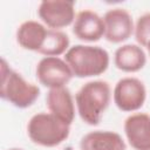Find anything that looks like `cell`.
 Returning <instances> with one entry per match:
<instances>
[{
	"mask_svg": "<svg viewBox=\"0 0 150 150\" xmlns=\"http://www.w3.org/2000/svg\"><path fill=\"white\" fill-rule=\"evenodd\" d=\"M74 35L86 42H96L104 38L103 18L91 9L80 11L73 22Z\"/></svg>",
	"mask_w": 150,
	"mask_h": 150,
	"instance_id": "cell-10",
	"label": "cell"
},
{
	"mask_svg": "<svg viewBox=\"0 0 150 150\" xmlns=\"http://www.w3.org/2000/svg\"><path fill=\"white\" fill-rule=\"evenodd\" d=\"M38 14L49 29L60 30L73 25L75 20V2L70 0H43L40 2Z\"/></svg>",
	"mask_w": 150,
	"mask_h": 150,
	"instance_id": "cell-7",
	"label": "cell"
},
{
	"mask_svg": "<svg viewBox=\"0 0 150 150\" xmlns=\"http://www.w3.org/2000/svg\"><path fill=\"white\" fill-rule=\"evenodd\" d=\"M48 28L35 20L23 21L16 29V42L26 50L39 52L45 43Z\"/></svg>",
	"mask_w": 150,
	"mask_h": 150,
	"instance_id": "cell-14",
	"label": "cell"
},
{
	"mask_svg": "<svg viewBox=\"0 0 150 150\" xmlns=\"http://www.w3.org/2000/svg\"><path fill=\"white\" fill-rule=\"evenodd\" d=\"M69 45L70 40L66 33L48 28L45 43L38 53L43 56H60L67 53V50L70 48Z\"/></svg>",
	"mask_w": 150,
	"mask_h": 150,
	"instance_id": "cell-15",
	"label": "cell"
},
{
	"mask_svg": "<svg viewBox=\"0 0 150 150\" xmlns=\"http://www.w3.org/2000/svg\"><path fill=\"white\" fill-rule=\"evenodd\" d=\"M112 100L120 110L124 112H135L145 103L146 88L143 81L137 77H122L114 87Z\"/></svg>",
	"mask_w": 150,
	"mask_h": 150,
	"instance_id": "cell-5",
	"label": "cell"
},
{
	"mask_svg": "<svg viewBox=\"0 0 150 150\" xmlns=\"http://www.w3.org/2000/svg\"><path fill=\"white\" fill-rule=\"evenodd\" d=\"M81 150H125L122 136L110 130H95L86 134L80 142Z\"/></svg>",
	"mask_w": 150,
	"mask_h": 150,
	"instance_id": "cell-13",
	"label": "cell"
},
{
	"mask_svg": "<svg viewBox=\"0 0 150 150\" xmlns=\"http://www.w3.org/2000/svg\"><path fill=\"white\" fill-rule=\"evenodd\" d=\"M145 63L146 54L139 45H122L114 53V64L124 73H137L144 68Z\"/></svg>",
	"mask_w": 150,
	"mask_h": 150,
	"instance_id": "cell-12",
	"label": "cell"
},
{
	"mask_svg": "<svg viewBox=\"0 0 150 150\" xmlns=\"http://www.w3.org/2000/svg\"><path fill=\"white\" fill-rule=\"evenodd\" d=\"M110 100L111 88L107 81L94 80L84 83L75 94V105L80 118L88 125L100 124Z\"/></svg>",
	"mask_w": 150,
	"mask_h": 150,
	"instance_id": "cell-1",
	"label": "cell"
},
{
	"mask_svg": "<svg viewBox=\"0 0 150 150\" xmlns=\"http://www.w3.org/2000/svg\"><path fill=\"white\" fill-rule=\"evenodd\" d=\"M35 74L38 81L49 89L66 87L74 76L66 60L59 56L42 57L36 64Z\"/></svg>",
	"mask_w": 150,
	"mask_h": 150,
	"instance_id": "cell-6",
	"label": "cell"
},
{
	"mask_svg": "<svg viewBox=\"0 0 150 150\" xmlns=\"http://www.w3.org/2000/svg\"><path fill=\"white\" fill-rule=\"evenodd\" d=\"M123 130L129 145L134 150H150V115L134 112L123 124Z\"/></svg>",
	"mask_w": 150,
	"mask_h": 150,
	"instance_id": "cell-9",
	"label": "cell"
},
{
	"mask_svg": "<svg viewBox=\"0 0 150 150\" xmlns=\"http://www.w3.org/2000/svg\"><path fill=\"white\" fill-rule=\"evenodd\" d=\"M70 134V125L64 124L50 112L33 115L27 123L29 139L40 146L54 148L63 143Z\"/></svg>",
	"mask_w": 150,
	"mask_h": 150,
	"instance_id": "cell-4",
	"label": "cell"
},
{
	"mask_svg": "<svg viewBox=\"0 0 150 150\" xmlns=\"http://www.w3.org/2000/svg\"><path fill=\"white\" fill-rule=\"evenodd\" d=\"M46 104L52 115L67 125H71L75 118V102L67 87L49 89L46 96Z\"/></svg>",
	"mask_w": 150,
	"mask_h": 150,
	"instance_id": "cell-11",
	"label": "cell"
},
{
	"mask_svg": "<svg viewBox=\"0 0 150 150\" xmlns=\"http://www.w3.org/2000/svg\"><path fill=\"white\" fill-rule=\"evenodd\" d=\"M134 36L142 48L148 46L150 42V12L138 16L134 28Z\"/></svg>",
	"mask_w": 150,
	"mask_h": 150,
	"instance_id": "cell-16",
	"label": "cell"
},
{
	"mask_svg": "<svg viewBox=\"0 0 150 150\" xmlns=\"http://www.w3.org/2000/svg\"><path fill=\"white\" fill-rule=\"evenodd\" d=\"M64 60L70 67L73 75L79 79L93 77L103 74L110 63L109 53L91 45H75L64 54Z\"/></svg>",
	"mask_w": 150,
	"mask_h": 150,
	"instance_id": "cell-2",
	"label": "cell"
},
{
	"mask_svg": "<svg viewBox=\"0 0 150 150\" xmlns=\"http://www.w3.org/2000/svg\"><path fill=\"white\" fill-rule=\"evenodd\" d=\"M7 150H23V149H21V148H9Z\"/></svg>",
	"mask_w": 150,
	"mask_h": 150,
	"instance_id": "cell-17",
	"label": "cell"
},
{
	"mask_svg": "<svg viewBox=\"0 0 150 150\" xmlns=\"http://www.w3.org/2000/svg\"><path fill=\"white\" fill-rule=\"evenodd\" d=\"M104 39L112 43L127 41L134 34V21L131 14L121 7L111 8L103 15Z\"/></svg>",
	"mask_w": 150,
	"mask_h": 150,
	"instance_id": "cell-8",
	"label": "cell"
},
{
	"mask_svg": "<svg viewBox=\"0 0 150 150\" xmlns=\"http://www.w3.org/2000/svg\"><path fill=\"white\" fill-rule=\"evenodd\" d=\"M146 49H148V53H149V55H150V42L148 43V46H146Z\"/></svg>",
	"mask_w": 150,
	"mask_h": 150,
	"instance_id": "cell-18",
	"label": "cell"
},
{
	"mask_svg": "<svg viewBox=\"0 0 150 150\" xmlns=\"http://www.w3.org/2000/svg\"><path fill=\"white\" fill-rule=\"evenodd\" d=\"M0 70L1 98L19 109H25L33 105L40 96V88L36 84L25 80L20 73L11 68L4 57L1 59Z\"/></svg>",
	"mask_w": 150,
	"mask_h": 150,
	"instance_id": "cell-3",
	"label": "cell"
}]
</instances>
